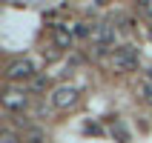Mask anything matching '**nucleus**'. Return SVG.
Wrapping results in <instances>:
<instances>
[{
  "mask_svg": "<svg viewBox=\"0 0 152 143\" xmlns=\"http://www.w3.org/2000/svg\"><path fill=\"white\" fill-rule=\"evenodd\" d=\"M138 63H141V52L135 46H121V49L112 52L109 57V66L112 72H118V75H126V72H135Z\"/></svg>",
  "mask_w": 152,
  "mask_h": 143,
  "instance_id": "f257e3e1",
  "label": "nucleus"
},
{
  "mask_svg": "<svg viewBox=\"0 0 152 143\" xmlns=\"http://www.w3.org/2000/svg\"><path fill=\"white\" fill-rule=\"evenodd\" d=\"M6 80L9 83H23V80H34V63L29 57H17L6 66Z\"/></svg>",
  "mask_w": 152,
  "mask_h": 143,
  "instance_id": "f03ea898",
  "label": "nucleus"
},
{
  "mask_svg": "<svg viewBox=\"0 0 152 143\" xmlns=\"http://www.w3.org/2000/svg\"><path fill=\"white\" fill-rule=\"evenodd\" d=\"M77 100H80V89L72 86V83H63V86H58V89L52 92V103H55V109H60V112L77 106Z\"/></svg>",
  "mask_w": 152,
  "mask_h": 143,
  "instance_id": "7ed1b4c3",
  "label": "nucleus"
},
{
  "mask_svg": "<svg viewBox=\"0 0 152 143\" xmlns=\"http://www.w3.org/2000/svg\"><path fill=\"white\" fill-rule=\"evenodd\" d=\"M92 46H101V49H112L115 46V26L112 23H95L92 26Z\"/></svg>",
  "mask_w": 152,
  "mask_h": 143,
  "instance_id": "20e7f679",
  "label": "nucleus"
},
{
  "mask_svg": "<svg viewBox=\"0 0 152 143\" xmlns=\"http://www.w3.org/2000/svg\"><path fill=\"white\" fill-rule=\"evenodd\" d=\"M26 106H29V97L23 89H6L3 92V109L6 112H23Z\"/></svg>",
  "mask_w": 152,
  "mask_h": 143,
  "instance_id": "39448f33",
  "label": "nucleus"
},
{
  "mask_svg": "<svg viewBox=\"0 0 152 143\" xmlns=\"http://www.w3.org/2000/svg\"><path fill=\"white\" fill-rule=\"evenodd\" d=\"M55 46H58L60 52H66L75 46V32L69 29V26H58L55 29Z\"/></svg>",
  "mask_w": 152,
  "mask_h": 143,
  "instance_id": "423d86ee",
  "label": "nucleus"
},
{
  "mask_svg": "<svg viewBox=\"0 0 152 143\" xmlns=\"http://www.w3.org/2000/svg\"><path fill=\"white\" fill-rule=\"evenodd\" d=\"M138 97H141L146 106H152V80H141V86H138Z\"/></svg>",
  "mask_w": 152,
  "mask_h": 143,
  "instance_id": "0eeeda50",
  "label": "nucleus"
},
{
  "mask_svg": "<svg viewBox=\"0 0 152 143\" xmlns=\"http://www.w3.org/2000/svg\"><path fill=\"white\" fill-rule=\"evenodd\" d=\"M112 135H118V140H121V143H129V132H126L124 126H121L118 120L112 123Z\"/></svg>",
  "mask_w": 152,
  "mask_h": 143,
  "instance_id": "6e6552de",
  "label": "nucleus"
},
{
  "mask_svg": "<svg viewBox=\"0 0 152 143\" xmlns=\"http://www.w3.org/2000/svg\"><path fill=\"white\" fill-rule=\"evenodd\" d=\"M26 140L29 143H43L46 135H43V129H29V132H26Z\"/></svg>",
  "mask_w": 152,
  "mask_h": 143,
  "instance_id": "1a4fd4ad",
  "label": "nucleus"
},
{
  "mask_svg": "<svg viewBox=\"0 0 152 143\" xmlns=\"http://www.w3.org/2000/svg\"><path fill=\"white\" fill-rule=\"evenodd\" d=\"M75 37H92V29H89V23H75Z\"/></svg>",
  "mask_w": 152,
  "mask_h": 143,
  "instance_id": "9d476101",
  "label": "nucleus"
},
{
  "mask_svg": "<svg viewBox=\"0 0 152 143\" xmlns=\"http://www.w3.org/2000/svg\"><path fill=\"white\" fill-rule=\"evenodd\" d=\"M0 143H20V137H17L15 132H12V129H6V132L0 135Z\"/></svg>",
  "mask_w": 152,
  "mask_h": 143,
  "instance_id": "9b49d317",
  "label": "nucleus"
},
{
  "mask_svg": "<svg viewBox=\"0 0 152 143\" xmlns=\"http://www.w3.org/2000/svg\"><path fill=\"white\" fill-rule=\"evenodd\" d=\"M46 83H49L46 77H34V80H32V89H34V92H40V89H46Z\"/></svg>",
  "mask_w": 152,
  "mask_h": 143,
  "instance_id": "f8f14e48",
  "label": "nucleus"
},
{
  "mask_svg": "<svg viewBox=\"0 0 152 143\" xmlns=\"http://www.w3.org/2000/svg\"><path fill=\"white\" fill-rule=\"evenodd\" d=\"M141 6H144V12L152 17V0H141Z\"/></svg>",
  "mask_w": 152,
  "mask_h": 143,
  "instance_id": "ddd939ff",
  "label": "nucleus"
},
{
  "mask_svg": "<svg viewBox=\"0 0 152 143\" xmlns=\"http://www.w3.org/2000/svg\"><path fill=\"white\" fill-rule=\"evenodd\" d=\"M95 3H98V6H106V3H112V0H95Z\"/></svg>",
  "mask_w": 152,
  "mask_h": 143,
  "instance_id": "4468645a",
  "label": "nucleus"
},
{
  "mask_svg": "<svg viewBox=\"0 0 152 143\" xmlns=\"http://www.w3.org/2000/svg\"><path fill=\"white\" fill-rule=\"evenodd\" d=\"M149 40H152V26H149Z\"/></svg>",
  "mask_w": 152,
  "mask_h": 143,
  "instance_id": "2eb2a0df",
  "label": "nucleus"
}]
</instances>
